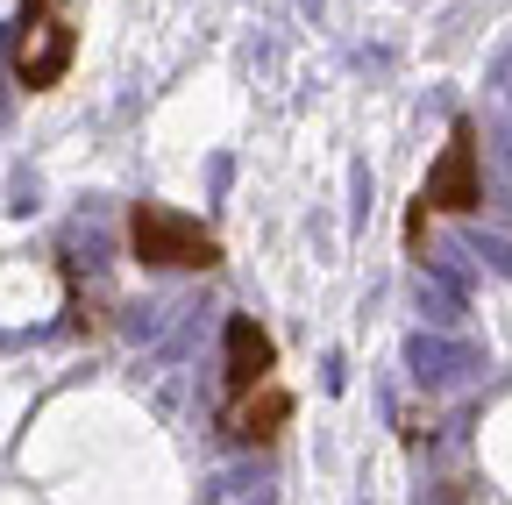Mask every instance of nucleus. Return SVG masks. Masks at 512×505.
<instances>
[{"mask_svg":"<svg viewBox=\"0 0 512 505\" xmlns=\"http://www.w3.org/2000/svg\"><path fill=\"white\" fill-rule=\"evenodd\" d=\"M221 434L242 441V449H271V441L292 427V392L278 377V342L235 313L228 335H221Z\"/></svg>","mask_w":512,"mask_h":505,"instance_id":"nucleus-1","label":"nucleus"},{"mask_svg":"<svg viewBox=\"0 0 512 505\" xmlns=\"http://www.w3.org/2000/svg\"><path fill=\"white\" fill-rule=\"evenodd\" d=\"M128 257L150 264V271H214L221 235L200 214H178L164 200H136L128 207Z\"/></svg>","mask_w":512,"mask_h":505,"instance_id":"nucleus-2","label":"nucleus"},{"mask_svg":"<svg viewBox=\"0 0 512 505\" xmlns=\"http://www.w3.org/2000/svg\"><path fill=\"white\" fill-rule=\"evenodd\" d=\"M477 207H484L477 129H470V121H456V129H448V143H441V157L427 164L420 193H413V214H406V242H420L434 214H477Z\"/></svg>","mask_w":512,"mask_h":505,"instance_id":"nucleus-3","label":"nucleus"},{"mask_svg":"<svg viewBox=\"0 0 512 505\" xmlns=\"http://www.w3.org/2000/svg\"><path fill=\"white\" fill-rule=\"evenodd\" d=\"M79 57L72 0H22V43H15V79L22 93H50Z\"/></svg>","mask_w":512,"mask_h":505,"instance_id":"nucleus-4","label":"nucleus"}]
</instances>
